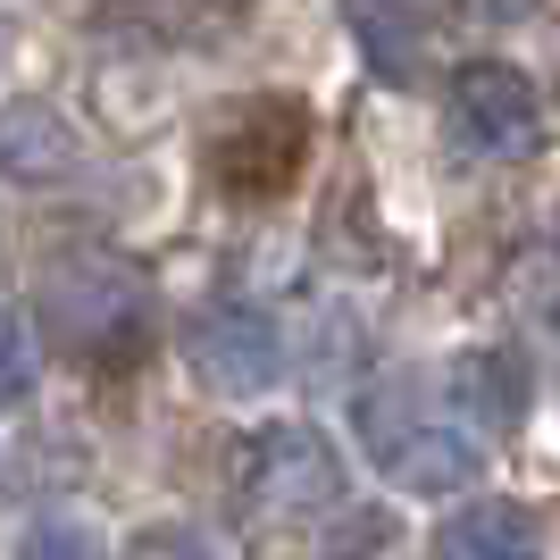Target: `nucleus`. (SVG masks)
Returning <instances> with one entry per match:
<instances>
[{
	"mask_svg": "<svg viewBox=\"0 0 560 560\" xmlns=\"http://www.w3.org/2000/svg\"><path fill=\"white\" fill-rule=\"evenodd\" d=\"M360 435H369L376 468H385L401 493H460L468 477H477V435L427 419L410 385H376V394H360Z\"/></svg>",
	"mask_w": 560,
	"mask_h": 560,
	"instance_id": "1",
	"label": "nucleus"
},
{
	"mask_svg": "<svg viewBox=\"0 0 560 560\" xmlns=\"http://www.w3.org/2000/svg\"><path fill=\"white\" fill-rule=\"evenodd\" d=\"M234 486H243V502H252L259 518L302 527V518H318V511L343 502V460H335V444L318 427L277 419V427H259L252 444L234 452Z\"/></svg>",
	"mask_w": 560,
	"mask_h": 560,
	"instance_id": "2",
	"label": "nucleus"
},
{
	"mask_svg": "<svg viewBox=\"0 0 560 560\" xmlns=\"http://www.w3.org/2000/svg\"><path fill=\"white\" fill-rule=\"evenodd\" d=\"M452 142L477 151V160H518V151H536L544 135V109H536V84L502 59H468L452 75Z\"/></svg>",
	"mask_w": 560,
	"mask_h": 560,
	"instance_id": "3",
	"label": "nucleus"
},
{
	"mask_svg": "<svg viewBox=\"0 0 560 560\" xmlns=\"http://www.w3.org/2000/svg\"><path fill=\"white\" fill-rule=\"evenodd\" d=\"M192 376H201L210 394H226V401L268 394V385L284 376V335H277V318H268V310H252V302L210 310V318L192 327Z\"/></svg>",
	"mask_w": 560,
	"mask_h": 560,
	"instance_id": "4",
	"label": "nucleus"
},
{
	"mask_svg": "<svg viewBox=\"0 0 560 560\" xmlns=\"http://www.w3.org/2000/svg\"><path fill=\"white\" fill-rule=\"evenodd\" d=\"M302 151H310L302 101H252V109L218 135V176H226L234 192H284L293 167H302Z\"/></svg>",
	"mask_w": 560,
	"mask_h": 560,
	"instance_id": "5",
	"label": "nucleus"
},
{
	"mask_svg": "<svg viewBox=\"0 0 560 560\" xmlns=\"http://www.w3.org/2000/svg\"><path fill=\"white\" fill-rule=\"evenodd\" d=\"M50 327L75 335L84 351L135 343V335H142V284L117 277L109 259H75V268H59V277H50Z\"/></svg>",
	"mask_w": 560,
	"mask_h": 560,
	"instance_id": "6",
	"label": "nucleus"
},
{
	"mask_svg": "<svg viewBox=\"0 0 560 560\" xmlns=\"http://www.w3.org/2000/svg\"><path fill=\"white\" fill-rule=\"evenodd\" d=\"M84 142L68 135V117L43 109V101H9L0 109V176L9 185H68Z\"/></svg>",
	"mask_w": 560,
	"mask_h": 560,
	"instance_id": "7",
	"label": "nucleus"
},
{
	"mask_svg": "<svg viewBox=\"0 0 560 560\" xmlns=\"http://www.w3.org/2000/svg\"><path fill=\"white\" fill-rule=\"evenodd\" d=\"M452 401H460L468 435H511L527 419V369H518V351H460L452 360Z\"/></svg>",
	"mask_w": 560,
	"mask_h": 560,
	"instance_id": "8",
	"label": "nucleus"
},
{
	"mask_svg": "<svg viewBox=\"0 0 560 560\" xmlns=\"http://www.w3.org/2000/svg\"><path fill=\"white\" fill-rule=\"evenodd\" d=\"M544 527L527 502H468L435 527V560H536Z\"/></svg>",
	"mask_w": 560,
	"mask_h": 560,
	"instance_id": "9",
	"label": "nucleus"
},
{
	"mask_svg": "<svg viewBox=\"0 0 560 560\" xmlns=\"http://www.w3.org/2000/svg\"><path fill=\"white\" fill-rule=\"evenodd\" d=\"M34 369H43V351H34V327H25L18 310H0V401H25Z\"/></svg>",
	"mask_w": 560,
	"mask_h": 560,
	"instance_id": "10",
	"label": "nucleus"
},
{
	"mask_svg": "<svg viewBox=\"0 0 560 560\" xmlns=\"http://www.w3.org/2000/svg\"><path fill=\"white\" fill-rule=\"evenodd\" d=\"M126 560H218V544L201 536V527H142V536L126 544Z\"/></svg>",
	"mask_w": 560,
	"mask_h": 560,
	"instance_id": "11",
	"label": "nucleus"
},
{
	"mask_svg": "<svg viewBox=\"0 0 560 560\" xmlns=\"http://www.w3.org/2000/svg\"><path fill=\"white\" fill-rule=\"evenodd\" d=\"M18 560H101V552H93V536H84V527H68V518H43V527H25Z\"/></svg>",
	"mask_w": 560,
	"mask_h": 560,
	"instance_id": "12",
	"label": "nucleus"
},
{
	"mask_svg": "<svg viewBox=\"0 0 560 560\" xmlns=\"http://www.w3.org/2000/svg\"><path fill=\"white\" fill-rule=\"evenodd\" d=\"M527 0H477V18H518Z\"/></svg>",
	"mask_w": 560,
	"mask_h": 560,
	"instance_id": "13",
	"label": "nucleus"
}]
</instances>
